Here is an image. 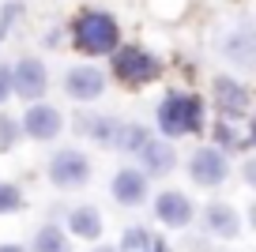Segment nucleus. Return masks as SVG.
Here are the masks:
<instances>
[{
    "label": "nucleus",
    "mask_w": 256,
    "mask_h": 252,
    "mask_svg": "<svg viewBox=\"0 0 256 252\" xmlns=\"http://www.w3.org/2000/svg\"><path fill=\"white\" fill-rule=\"evenodd\" d=\"M154 120H158V132L166 143L192 136L204 128V102L196 94H184V90H170L154 110Z\"/></svg>",
    "instance_id": "1"
},
{
    "label": "nucleus",
    "mask_w": 256,
    "mask_h": 252,
    "mask_svg": "<svg viewBox=\"0 0 256 252\" xmlns=\"http://www.w3.org/2000/svg\"><path fill=\"white\" fill-rule=\"evenodd\" d=\"M72 42H76V49H83V53H90V56H106V53H113V49L120 46V26H117V19H113L110 12L87 8L72 23Z\"/></svg>",
    "instance_id": "2"
},
{
    "label": "nucleus",
    "mask_w": 256,
    "mask_h": 252,
    "mask_svg": "<svg viewBox=\"0 0 256 252\" xmlns=\"http://www.w3.org/2000/svg\"><path fill=\"white\" fill-rule=\"evenodd\" d=\"M113 76L128 87H144L158 76V60L140 46H117L113 49Z\"/></svg>",
    "instance_id": "3"
},
{
    "label": "nucleus",
    "mask_w": 256,
    "mask_h": 252,
    "mask_svg": "<svg viewBox=\"0 0 256 252\" xmlns=\"http://www.w3.org/2000/svg\"><path fill=\"white\" fill-rule=\"evenodd\" d=\"M46 174H49V181H53L56 188H83V184L90 181V158L83 154V150H76V147H64V150H56V154L49 158Z\"/></svg>",
    "instance_id": "4"
},
{
    "label": "nucleus",
    "mask_w": 256,
    "mask_h": 252,
    "mask_svg": "<svg viewBox=\"0 0 256 252\" xmlns=\"http://www.w3.org/2000/svg\"><path fill=\"white\" fill-rule=\"evenodd\" d=\"M188 177L200 184V188H218V184L230 177V158H226V150H218V147L192 150V158H188Z\"/></svg>",
    "instance_id": "5"
},
{
    "label": "nucleus",
    "mask_w": 256,
    "mask_h": 252,
    "mask_svg": "<svg viewBox=\"0 0 256 252\" xmlns=\"http://www.w3.org/2000/svg\"><path fill=\"white\" fill-rule=\"evenodd\" d=\"M46 90H49V72L38 56H23L12 64V94L38 102V98H46Z\"/></svg>",
    "instance_id": "6"
},
{
    "label": "nucleus",
    "mask_w": 256,
    "mask_h": 252,
    "mask_svg": "<svg viewBox=\"0 0 256 252\" xmlns=\"http://www.w3.org/2000/svg\"><path fill=\"white\" fill-rule=\"evenodd\" d=\"M64 90L76 102H94L106 90V72L94 68V64H76V68L64 72Z\"/></svg>",
    "instance_id": "7"
},
{
    "label": "nucleus",
    "mask_w": 256,
    "mask_h": 252,
    "mask_svg": "<svg viewBox=\"0 0 256 252\" xmlns=\"http://www.w3.org/2000/svg\"><path fill=\"white\" fill-rule=\"evenodd\" d=\"M64 128V117L56 106H46V102H34L30 110L23 113V120H19V132H26L30 140L46 143V140H56Z\"/></svg>",
    "instance_id": "8"
},
{
    "label": "nucleus",
    "mask_w": 256,
    "mask_h": 252,
    "mask_svg": "<svg viewBox=\"0 0 256 252\" xmlns=\"http://www.w3.org/2000/svg\"><path fill=\"white\" fill-rule=\"evenodd\" d=\"M110 192H113V204H120V207H144L147 196H151V184H147V177L136 166H124V170L113 174Z\"/></svg>",
    "instance_id": "9"
},
{
    "label": "nucleus",
    "mask_w": 256,
    "mask_h": 252,
    "mask_svg": "<svg viewBox=\"0 0 256 252\" xmlns=\"http://www.w3.org/2000/svg\"><path fill=\"white\" fill-rule=\"evenodd\" d=\"M192 200L184 196V192H177V188H166V192H158L154 196V218L162 222V226H170V230H184L192 222Z\"/></svg>",
    "instance_id": "10"
},
{
    "label": "nucleus",
    "mask_w": 256,
    "mask_h": 252,
    "mask_svg": "<svg viewBox=\"0 0 256 252\" xmlns=\"http://www.w3.org/2000/svg\"><path fill=\"white\" fill-rule=\"evenodd\" d=\"M140 162H144V170H140L144 177H166V174L177 170V150H174V143H166L162 136H151V140L140 147Z\"/></svg>",
    "instance_id": "11"
},
{
    "label": "nucleus",
    "mask_w": 256,
    "mask_h": 252,
    "mask_svg": "<svg viewBox=\"0 0 256 252\" xmlns=\"http://www.w3.org/2000/svg\"><path fill=\"white\" fill-rule=\"evenodd\" d=\"M211 94H215V106L222 110L226 120H238L248 113V90L241 87L234 76H218L215 83H211Z\"/></svg>",
    "instance_id": "12"
},
{
    "label": "nucleus",
    "mask_w": 256,
    "mask_h": 252,
    "mask_svg": "<svg viewBox=\"0 0 256 252\" xmlns=\"http://www.w3.org/2000/svg\"><path fill=\"white\" fill-rule=\"evenodd\" d=\"M204 230L211 237H222V241H234L241 234V214L234 211L230 204H211L204 207Z\"/></svg>",
    "instance_id": "13"
},
{
    "label": "nucleus",
    "mask_w": 256,
    "mask_h": 252,
    "mask_svg": "<svg viewBox=\"0 0 256 252\" xmlns=\"http://www.w3.org/2000/svg\"><path fill=\"white\" fill-rule=\"evenodd\" d=\"M218 49H222V56L234 60L238 68H248V64H252V30H248V23H241L238 30H230L218 42Z\"/></svg>",
    "instance_id": "14"
},
{
    "label": "nucleus",
    "mask_w": 256,
    "mask_h": 252,
    "mask_svg": "<svg viewBox=\"0 0 256 252\" xmlns=\"http://www.w3.org/2000/svg\"><path fill=\"white\" fill-rule=\"evenodd\" d=\"M68 230H72L80 241H98L106 222H102V214H98L94 207H76V211L68 214Z\"/></svg>",
    "instance_id": "15"
},
{
    "label": "nucleus",
    "mask_w": 256,
    "mask_h": 252,
    "mask_svg": "<svg viewBox=\"0 0 256 252\" xmlns=\"http://www.w3.org/2000/svg\"><path fill=\"white\" fill-rule=\"evenodd\" d=\"M30 252H72V241H68V234H64L60 226L46 222V226H42L38 234H34Z\"/></svg>",
    "instance_id": "16"
},
{
    "label": "nucleus",
    "mask_w": 256,
    "mask_h": 252,
    "mask_svg": "<svg viewBox=\"0 0 256 252\" xmlns=\"http://www.w3.org/2000/svg\"><path fill=\"white\" fill-rule=\"evenodd\" d=\"M87 128H90V140L94 143H102V147H117V140H120V120H113V117H90L87 120Z\"/></svg>",
    "instance_id": "17"
},
{
    "label": "nucleus",
    "mask_w": 256,
    "mask_h": 252,
    "mask_svg": "<svg viewBox=\"0 0 256 252\" xmlns=\"http://www.w3.org/2000/svg\"><path fill=\"white\" fill-rule=\"evenodd\" d=\"M147 140H151V136H147L144 124H124V128H120L117 147H120V150H132V154H140V147H144Z\"/></svg>",
    "instance_id": "18"
},
{
    "label": "nucleus",
    "mask_w": 256,
    "mask_h": 252,
    "mask_svg": "<svg viewBox=\"0 0 256 252\" xmlns=\"http://www.w3.org/2000/svg\"><path fill=\"white\" fill-rule=\"evenodd\" d=\"M16 211H23V192H19V184L0 181V214H16Z\"/></svg>",
    "instance_id": "19"
},
{
    "label": "nucleus",
    "mask_w": 256,
    "mask_h": 252,
    "mask_svg": "<svg viewBox=\"0 0 256 252\" xmlns=\"http://www.w3.org/2000/svg\"><path fill=\"white\" fill-rule=\"evenodd\" d=\"M151 248V234L147 230H124V237H120V248L117 252H147Z\"/></svg>",
    "instance_id": "20"
},
{
    "label": "nucleus",
    "mask_w": 256,
    "mask_h": 252,
    "mask_svg": "<svg viewBox=\"0 0 256 252\" xmlns=\"http://www.w3.org/2000/svg\"><path fill=\"white\" fill-rule=\"evenodd\" d=\"M16 140H19V124H16V117L0 113V154L16 147Z\"/></svg>",
    "instance_id": "21"
},
{
    "label": "nucleus",
    "mask_w": 256,
    "mask_h": 252,
    "mask_svg": "<svg viewBox=\"0 0 256 252\" xmlns=\"http://www.w3.org/2000/svg\"><path fill=\"white\" fill-rule=\"evenodd\" d=\"M12 98V64H0V106Z\"/></svg>",
    "instance_id": "22"
},
{
    "label": "nucleus",
    "mask_w": 256,
    "mask_h": 252,
    "mask_svg": "<svg viewBox=\"0 0 256 252\" xmlns=\"http://www.w3.org/2000/svg\"><path fill=\"white\" fill-rule=\"evenodd\" d=\"M0 252H26L23 244H0Z\"/></svg>",
    "instance_id": "23"
},
{
    "label": "nucleus",
    "mask_w": 256,
    "mask_h": 252,
    "mask_svg": "<svg viewBox=\"0 0 256 252\" xmlns=\"http://www.w3.org/2000/svg\"><path fill=\"white\" fill-rule=\"evenodd\" d=\"M94 252H117V248H110V244H106V248H94Z\"/></svg>",
    "instance_id": "24"
},
{
    "label": "nucleus",
    "mask_w": 256,
    "mask_h": 252,
    "mask_svg": "<svg viewBox=\"0 0 256 252\" xmlns=\"http://www.w3.org/2000/svg\"><path fill=\"white\" fill-rule=\"evenodd\" d=\"M0 42H4V34H0Z\"/></svg>",
    "instance_id": "25"
}]
</instances>
